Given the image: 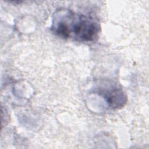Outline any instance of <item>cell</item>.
<instances>
[{
  "mask_svg": "<svg viewBox=\"0 0 149 149\" xmlns=\"http://www.w3.org/2000/svg\"><path fill=\"white\" fill-rule=\"evenodd\" d=\"M100 26L93 18L70 10L56 12L52 30L61 38H72L80 42H92L98 37Z\"/></svg>",
  "mask_w": 149,
  "mask_h": 149,
  "instance_id": "6da1fadb",
  "label": "cell"
},
{
  "mask_svg": "<svg viewBox=\"0 0 149 149\" xmlns=\"http://www.w3.org/2000/svg\"><path fill=\"white\" fill-rule=\"evenodd\" d=\"M100 93H102L104 98L112 108H120L126 102V96L120 88L107 90Z\"/></svg>",
  "mask_w": 149,
  "mask_h": 149,
  "instance_id": "7a4b0ae2",
  "label": "cell"
}]
</instances>
